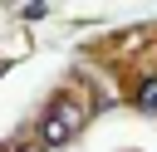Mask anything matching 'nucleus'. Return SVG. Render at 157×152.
<instances>
[{
	"instance_id": "2",
	"label": "nucleus",
	"mask_w": 157,
	"mask_h": 152,
	"mask_svg": "<svg viewBox=\"0 0 157 152\" xmlns=\"http://www.w3.org/2000/svg\"><path fill=\"white\" fill-rule=\"evenodd\" d=\"M137 103H142V108H147V113H157V78H152V83H142V88H137Z\"/></svg>"
},
{
	"instance_id": "3",
	"label": "nucleus",
	"mask_w": 157,
	"mask_h": 152,
	"mask_svg": "<svg viewBox=\"0 0 157 152\" xmlns=\"http://www.w3.org/2000/svg\"><path fill=\"white\" fill-rule=\"evenodd\" d=\"M20 152H44V142H25V147H20Z\"/></svg>"
},
{
	"instance_id": "1",
	"label": "nucleus",
	"mask_w": 157,
	"mask_h": 152,
	"mask_svg": "<svg viewBox=\"0 0 157 152\" xmlns=\"http://www.w3.org/2000/svg\"><path fill=\"white\" fill-rule=\"evenodd\" d=\"M78 127H83V108L74 98H54L49 113H44V123H39V142L44 147H64V142H74Z\"/></svg>"
}]
</instances>
